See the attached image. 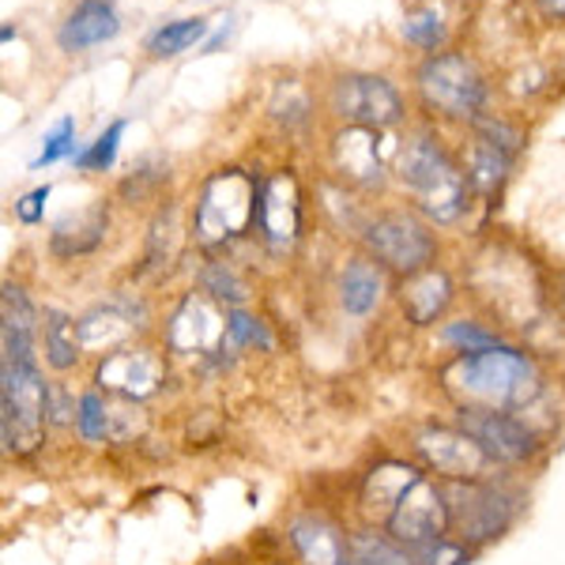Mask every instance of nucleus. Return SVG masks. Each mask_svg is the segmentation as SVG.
<instances>
[{
  "instance_id": "nucleus-20",
  "label": "nucleus",
  "mask_w": 565,
  "mask_h": 565,
  "mask_svg": "<svg viewBox=\"0 0 565 565\" xmlns=\"http://www.w3.org/2000/svg\"><path fill=\"white\" fill-rule=\"evenodd\" d=\"M106 223H109L106 207H87V212H79V215H68L65 223L53 226V238H50L53 253H57V257H79V253H90L98 242H103Z\"/></svg>"
},
{
  "instance_id": "nucleus-21",
  "label": "nucleus",
  "mask_w": 565,
  "mask_h": 565,
  "mask_svg": "<svg viewBox=\"0 0 565 565\" xmlns=\"http://www.w3.org/2000/svg\"><path fill=\"white\" fill-rule=\"evenodd\" d=\"M385 295V279H381V268L370 260H351L348 271L340 279V302L351 317H366L373 306Z\"/></svg>"
},
{
  "instance_id": "nucleus-12",
  "label": "nucleus",
  "mask_w": 565,
  "mask_h": 565,
  "mask_svg": "<svg viewBox=\"0 0 565 565\" xmlns=\"http://www.w3.org/2000/svg\"><path fill=\"white\" fill-rule=\"evenodd\" d=\"M332 103L335 114L348 117L351 125H362V129H388L404 117V103L381 76H343L335 84Z\"/></svg>"
},
{
  "instance_id": "nucleus-38",
  "label": "nucleus",
  "mask_w": 565,
  "mask_h": 565,
  "mask_svg": "<svg viewBox=\"0 0 565 565\" xmlns=\"http://www.w3.org/2000/svg\"><path fill=\"white\" fill-rule=\"evenodd\" d=\"M45 200H50V185H45V189H34V193H26V196L20 200V204H15V215H20V223H39Z\"/></svg>"
},
{
  "instance_id": "nucleus-22",
  "label": "nucleus",
  "mask_w": 565,
  "mask_h": 565,
  "mask_svg": "<svg viewBox=\"0 0 565 565\" xmlns=\"http://www.w3.org/2000/svg\"><path fill=\"white\" fill-rule=\"evenodd\" d=\"M42 343H45V362H50L53 370H72L79 359V324L65 317L61 309H45L42 317Z\"/></svg>"
},
{
  "instance_id": "nucleus-26",
  "label": "nucleus",
  "mask_w": 565,
  "mask_h": 565,
  "mask_svg": "<svg viewBox=\"0 0 565 565\" xmlns=\"http://www.w3.org/2000/svg\"><path fill=\"white\" fill-rule=\"evenodd\" d=\"M76 426L87 441H114V399H103L98 392H87L79 399Z\"/></svg>"
},
{
  "instance_id": "nucleus-18",
  "label": "nucleus",
  "mask_w": 565,
  "mask_h": 565,
  "mask_svg": "<svg viewBox=\"0 0 565 565\" xmlns=\"http://www.w3.org/2000/svg\"><path fill=\"white\" fill-rule=\"evenodd\" d=\"M117 31H121V23H117L114 4H106V0H84V4L68 15V23L61 26V45L79 53V50H90V45H103L106 39H114Z\"/></svg>"
},
{
  "instance_id": "nucleus-13",
  "label": "nucleus",
  "mask_w": 565,
  "mask_h": 565,
  "mask_svg": "<svg viewBox=\"0 0 565 565\" xmlns=\"http://www.w3.org/2000/svg\"><path fill=\"white\" fill-rule=\"evenodd\" d=\"M418 457L430 463V471H437L445 482H463V479H482L487 476L490 457L476 445V437H468L463 430H445V426H426L415 437Z\"/></svg>"
},
{
  "instance_id": "nucleus-37",
  "label": "nucleus",
  "mask_w": 565,
  "mask_h": 565,
  "mask_svg": "<svg viewBox=\"0 0 565 565\" xmlns=\"http://www.w3.org/2000/svg\"><path fill=\"white\" fill-rule=\"evenodd\" d=\"M76 415H79V407L68 404V392L61 385H50V423L65 426V423H76Z\"/></svg>"
},
{
  "instance_id": "nucleus-15",
  "label": "nucleus",
  "mask_w": 565,
  "mask_h": 565,
  "mask_svg": "<svg viewBox=\"0 0 565 565\" xmlns=\"http://www.w3.org/2000/svg\"><path fill=\"white\" fill-rule=\"evenodd\" d=\"M332 167L348 185L373 189L385 181V167H381V140L377 129H362V125H348L343 132L332 136Z\"/></svg>"
},
{
  "instance_id": "nucleus-32",
  "label": "nucleus",
  "mask_w": 565,
  "mask_h": 565,
  "mask_svg": "<svg viewBox=\"0 0 565 565\" xmlns=\"http://www.w3.org/2000/svg\"><path fill=\"white\" fill-rule=\"evenodd\" d=\"M121 132H125V121H114L109 129L98 136L95 148L87 154H79V170H109L117 159V143H121Z\"/></svg>"
},
{
  "instance_id": "nucleus-9",
  "label": "nucleus",
  "mask_w": 565,
  "mask_h": 565,
  "mask_svg": "<svg viewBox=\"0 0 565 565\" xmlns=\"http://www.w3.org/2000/svg\"><path fill=\"white\" fill-rule=\"evenodd\" d=\"M167 348L196 359V354H223L238 348V343L231 340V324H226V313L218 309V302L200 290V295H189L178 306V313L170 317Z\"/></svg>"
},
{
  "instance_id": "nucleus-11",
  "label": "nucleus",
  "mask_w": 565,
  "mask_h": 565,
  "mask_svg": "<svg viewBox=\"0 0 565 565\" xmlns=\"http://www.w3.org/2000/svg\"><path fill=\"white\" fill-rule=\"evenodd\" d=\"M257 226L264 245L276 253H287L298 242V234H302V193H298V181L290 170H279V174L260 181Z\"/></svg>"
},
{
  "instance_id": "nucleus-34",
  "label": "nucleus",
  "mask_w": 565,
  "mask_h": 565,
  "mask_svg": "<svg viewBox=\"0 0 565 565\" xmlns=\"http://www.w3.org/2000/svg\"><path fill=\"white\" fill-rule=\"evenodd\" d=\"M76 151V125L68 121H57V129H53L50 136H45V143H42V154L31 162L34 170H42V167H50V162H57V159H65V154Z\"/></svg>"
},
{
  "instance_id": "nucleus-33",
  "label": "nucleus",
  "mask_w": 565,
  "mask_h": 565,
  "mask_svg": "<svg viewBox=\"0 0 565 565\" xmlns=\"http://www.w3.org/2000/svg\"><path fill=\"white\" fill-rule=\"evenodd\" d=\"M226 324H231V340L238 343V348H260V351L271 348L264 324L253 321V317L242 313V309H226Z\"/></svg>"
},
{
  "instance_id": "nucleus-27",
  "label": "nucleus",
  "mask_w": 565,
  "mask_h": 565,
  "mask_svg": "<svg viewBox=\"0 0 565 565\" xmlns=\"http://www.w3.org/2000/svg\"><path fill=\"white\" fill-rule=\"evenodd\" d=\"M200 287H204L207 298H215V302H226L238 309L245 298H249V287L238 279V271L231 268V264H207L204 276H200Z\"/></svg>"
},
{
  "instance_id": "nucleus-7",
  "label": "nucleus",
  "mask_w": 565,
  "mask_h": 565,
  "mask_svg": "<svg viewBox=\"0 0 565 565\" xmlns=\"http://www.w3.org/2000/svg\"><path fill=\"white\" fill-rule=\"evenodd\" d=\"M385 532L399 546H418L449 535V509H445V487H437L430 476L415 471V479L404 487L396 505L385 516Z\"/></svg>"
},
{
  "instance_id": "nucleus-31",
  "label": "nucleus",
  "mask_w": 565,
  "mask_h": 565,
  "mask_svg": "<svg viewBox=\"0 0 565 565\" xmlns=\"http://www.w3.org/2000/svg\"><path fill=\"white\" fill-rule=\"evenodd\" d=\"M404 34H407V42L423 45V50H437L441 39H445V23H441V15H437L434 8H418V12L407 15Z\"/></svg>"
},
{
  "instance_id": "nucleus-5",
  "label": "nucleus",
  "mask_w": 565,
  "mask_h": 565,
  "mask_svg": "<svg viewBox=\"0 0 565 565\" xmlns=\"http://www.w3.org/2000/svg\"><path fill=\"white\" fill-rule=\"evenodd\" d=\"M445 509H449V540H457L460 546H479L501 540L516 521L521 505L498 482L463 479L445 482Z\"/></svg>"
},
{
  "instance_id": "nucleus-16",
  "label": "nucleus",
  "mask_w": 565,
  "mask_h": 565,
  "mask_svg": "<svg viewBox=\"0 0 565 565\" xmlns=\"http://www.w3.org/2000/svg\"><path fill=\"white\" fill-rule=\"evenodd\" d=\"M287 540L302 565H351V540H343L340 527H332L324 516H295Z\"/></svg>"
},
{
  "instance_id": "nucleus-39",
  "label": "nucleus",
  "mask_w": 565,
  "mask_h": 565,
  "mask_svg": "<svg viewBox=\"0 0 565 565\" xmlns=\"http://www.w3.org/2000/svg\"><path fill=\"white\" fill-rule=\"evenodd\" d=\"M546 20H565V0H535Z\"/></svg>"
},
{
  "instance_id": "nucleus-36",
  "label": "nucleus",
  "mask_w": 565,
  "mask_h": 565,
  "mask_svg": "<svg viewBox=\"0 0 565 565\" xmlns=\"http://www.w3.org/2000/svg\"><path fill=\"white\" fill-rule=\"evenodd\" d=\"M445 340L457 343V348H460L463 354H471V351H487V348H498L494 335L482 332V328H476L471 321H457V324H449V328H445Z\"/></svg>"
},
{
  "instance_id": "nucleus-6",
  "label": "nucleus",
  "mask_w": 565,
  "mask_h": 565,
  "mask_svg": "<svg viewBox=\"0 0 565 565\" xmlns=\"http://www.w3.org/2000/svg\"><path fill=\"white\" fill-rule=\"evenodd\" d=\"M418 90H423L426 106L452 117V121H476L482 98H487L479 68L460 53H437L426 61L418 68Z\"/></svg>"
},
{
  "instance_id": "nucleus-28",
  "label": "nucleus",
  "mask_w": 565,
  "mask_h": 565,
  "mask_svg": "<svg viewBox=\"0 0 565 565\" xmlns=\"http://www.w3.org/2000/svg\"><path fill=\"white\" fill-rule=\"evenodd\" d=\"M207 23L204 20H181V23H167L159 34H151L148 50L154 53V57H174V53L189 50V45H196L200 39H204Z\"/></svg>"
},
{
  "instance_id": "nucleus-24",
  "label": "nucleus",
  "mask_w": 565,
  "mask_h": 565,
  "mask_svg": "<svg viewBox=\"0 0 565 565\" xmlns=\"http://www.w3.org/2000/svg\"><path fill=\"white\" fill-rule=\"evenodd\" d=\"M418 468H407V463H381L377 471L366 479V487H362V505L373 509L381 516H388V509L396 505V498L404 494V487L415 479Z\"/></svg>"
},
{
  "instance_id": "nucleus-8",
  "label": "nucleus",
  "mask_w": 565,
  "mask_h": 565,
  "mask_svg": "<svg viewBox=\"0 0 565 565\" xmlns=\"http://www.w3.org/2000/svg\"><path fill=\"white\" fill-rule=\"evenodd\" d=\"M366 245L385 268L399 271V276H415V271L430 268L434 260V234L415 215L388 212L377 223L366 226Z\"/></svg>"
},
{
  "instance_id": "nucleus-4",
  "label": "nucleus",
  "mask_w": 565,
  "mask_h": 565,
  "mask_svg": "<svg viewBox=\"0 0 565 565\" xmlns=\"http://www.w3.org/2000/svg\"><path fill=\"white\" fill-rule=\"evenodd\" d=\"M50 423V385L42 381L39 362H0V437L4 452L39 449Z\"/></svg>"
},
{
  "instance_id": "nucleus-3",
  "label": "nucleus",
  "mask_w": 565,
  "mask_h": 565,
  "mask_svg": "<svg viewBox=\"0 0 565 565\" xmlns=\"http://www.w3.org/2000/svg\"><path fill=\"white\" fill-rule=\"evenodd\" d=\"M260 207V181H253L245 170H218L204 181L196 200L193 231L204 249L242 238L253 223H257Z\"/></svg>"
},
{
  "instance_id": "nucleus-14",
  "label": "nucleus",
  "mask_w": 565,
  "mask_h": 565,
  "mask_svg": "<svg viewBox=\"0 0 565 565\" xmlns=\"http://www.w3.org/2000/svg\"><path fill=\"white\" fill-rule=\"evenodd\" d=\"M95 381L106 392H114L117 399H132L136 404V399H148L162 388L167 362H162V354H154L148 348H121L98 362Z\"/></svg>"
},
{
  "instance_id": "nucleus-29",
  "label": "nucleus",
  "mask_w": 565,
  "mask_h": 565,
  "mask_svg": "<svg viewBox=\"0 0 565 565\" xmlns=\"http://www.w3.org/2000/svg\"><path fill=\"white\" fill-rule=\"evenodd\" d=\"M178 253V212L174 207H162L159 218L151 226V242H148V268H162L170 264Z\"/></svg>"
},
{
  "instance_id": "nucleus-10",
  "label": "nucleus",
  "mask_w": 565,
  "mask_h": 565,
  "mask_svg": "<svg viewBox=\"0 0 565 565\" xmlns=\"http://www.w3.org/2000/svg\"><path fill=\"white\" fill-rule=\"evenodd\" d=\"M460 430L476 437V445L498 463H524L540 452V441L524 423H516L509 412H479L460 407Z\"/></svg>"
},
{
  "instance_id": "nucleus-35",
  "label": "nucleus",
  "mask_w": 565,
  "mask_h": 565,
  "mask_svg": "<svg viewBox=\"0 0 565 565\" xmlns=\"http://www.w3.org/2000/svg\"><path fill=\"white\" fill-rule=\"evenodd\" d=\"M476 129H479V140L494 143V148L509 151V154H516V151H521V143H524V136L516 132L513 125L494 121V117H476Z\"/></svg>"
},
{
  "instance_id": "nucleus-19",
  "label": "nucleus",
  "mask_w": 565,
  "mask_h": 565,
  "mask_svg": "<svg viewBox=\"0 0 565 565\" xmlns=\"http://www.w3.org/2000/svg\"><path fill=\"white\" fill-rule=\"evenodd\" d=\"M4 328H0V340H4V359L0 362H34V309L26 302L20 287L8 282L4 287Z\"/></svg>"
},
{
  "instance_id": "nucleus-23",
  "label": "nucleus",
  "mask_w": 565,
  "mask_h": 565,
  "mask_svg": "<svg viewBox=\"0 0 565 565\" xmlns=\"http://www.w3.org/2000/svg\"><path fill=\"white\" fill-rule=\"evenodd\" d=\"M509 167H513V154L494 148L487 140H476L471 148V159H468V181L479 189L482 196H494L509 178Z\"/></svg>"
},
{
  "instance_id": "nucleus-30",
  "label": "nucleus",
  "mask_w": 565,
  "mask_h": 565,
  "mask_svg": "<svg viewBox=\"0 0 565 565\" xmlns=\"http://www.w3.org/2000/svg\"><path fill=\"white\" fill-rule=\"evenodd\" d=\"M407 554L415 558V565H471L468 546H460L457 540H449V535L430 540V543H418V546H407Z\"/></svg>"
},
{
  "instance_id": "nucleus-25",
  "label": "nucleus",
  "mask_w": 565,
  "mask_h": 565,
  "mask_svg": "<svg viewBox=\"0 0 565 565\" xmlns=\"http://www.w3.org/2000/svg\"><path fill=\"white\" fill-rule=\"evenodd\" d=\"M351 565H415V558L392 535L359 532L351 535Z\"/></svg>"
},
{
  "instance_id": "nucleus-2",
  "label": "nucleus",
  "mask_w": 565,
  "mask_h": 565,
  "mask_svg": "<svg viewBox=\"0 0 565 565\" xmlns=\"http://www.w3.org/2000/svg\"><path fill=\"white\" fill-rule=\"evenodd\" d=\"M399 181L412 189L418 212L434 223H457L468 207V174L430 136H415L399 151Z\"/></svg>"
},
{
  "instance_id": "nucleus-1",
  "label": "nucleus",
  "mask_w": 565,
  "mask_h": 565,
  "mask_svg": "<svg viewBox=\"0 0 565 565\" xmlns=\"http://www.w3.org/2000/svg\"><path fill=\"white\" fill-rule=\"evenodd\" d=\"M445 385L463 399V407H479V412H516L540 392L535 366L521 351L509 348H487L460 354L449 370H445Z\"/></svg>"
},
{
  "instance_id": "nucleus-17",
  "label": "nucleus",
  "mask_w": 565,
  "mask_h": 565,
  "mask_svg": "<svg viewBox=\"0 0 565 565\" xmlns=\"http://www.w3.org/2000/svg\"><path fill=\"white\" fill-rule=\"evenodd\" d=\"M452 302V282L441 268H423L399 282V306L412 324H434Z\"/></svg>"
}]
</instances>
